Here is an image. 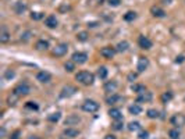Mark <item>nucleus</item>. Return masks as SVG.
<instances>
[{"label":"nucleus","mask_w":185,"mask_h":139,"mask_svg":"<svg viewBox=\"0 0 185 139\" xmlns=\"http://www.w3.org/2000/svg\"><path fill=\"white\" fill-rule=\"evenodd\" d=\"M0 132H2V138H4L6 136V128L2 127V129H0Z\"/></svg>","instance_id":"8fccbe9b"},{"label":"nucleus","mask_w":185,"mask_h":139,"mask_svg":"<svg viewBox=\"0 0 185 139\" xmlns=\"http://www.w3.org/2000/svg\"><path fill=\"white\" fill-rule=\"evenodd\" d=\"M138 44H139V47L142 50H149V49H152V46H153V42H152L148 36L141 35L139 38H138Z\"/></svg>","instance_id":"1a4fd4ad"},{"label":"nucleus","mask_w":185,"mask_h":139,"mask_svg":"<svg viewBox=\"0 0 185 139\" xmlns=\"http://www.w3.org/2000/svg\"><path fill=\"white\" fill-rule=\"evenodd\" d=\"M88 54L85 52H75V53H73V56H71V60L74 61L75 64H85L88 61Z\"/></svg>","instance_id":"6e6552de"},{"label":"nucleus","mask_w":185,"mask_h":139,"mask_svg":"<svg viewBox=\"0 0 185 139\" xmlns=\"http://www.w3.org/2000/svg\"><path fill=\"white\" fill-rule=\"evenodd\" d=\"M27 4L24 2H17L14 3V6H13V10H14L15 14H18V15H21V14H24L27 11Z\"/></svg>","instance_id":"a211bd4d"},{"label":"nucleus","mask_w":185,"mask_h":139,"mask_svg":"<svg viewBox=\"0 0 185 139\" xmlns=\"http://www.w3.org/2000/svg\"><path fill=\"white\" fill-rule=\"evenodd\" d=\"M120 102H123V96H120L118 93H113L111 96H109L106 99L107 104H116V103H120Z\"/></svg>","instance_id":"5701e85b"},{"label":"nucleus","mask_w":185,"mask_h":139,"mask_svg":"<svg viewBox=\"0 0 185 139\" xmlns=\"http://www.w3.org/2000/svg\"><path fill=\"white\" fill-rule=\"evenodd\" d=\"M79 122H81V117L77 116V114H70V116H67L64 124L68 125V127H71V125H78Z\"/></svg>","instance_id":"2eb2a0df"},{"label":"nucleus","mask_w":185,"mask_h":139,"mask_svg":"<svg viewBox=\"0 0 185 139\" xmlns=\"http://www.w3.org/2000/svg\"><path fill=\"white\" fill-rule=\"evenodd\" d=\"M36 79L40 83H49L52 81V74L49 71H39L36 74Z\"/></svg>","instance_id":"ddd939ff"},{"label":"nucleus","mask_w":185,"mask_h":139,"mask_svg":"<svg viewBox=\"0 0 185 139\" xmlns=\"http://www.w3.org/2000/svg\"><path fill=\"white\" fill-rule=\"evenodd\" d=\"M116 53H117V49L113 46H104L100 49V56L103 58H107V60H111L116 56Z\"/></svg>","instance_id":"0eeeda50"},{"label":"nucleus","mask_w":185,"mask_h":139,"mask_svg":"<svg viewBox=\"0 0 185 139\" xmlns=\"http://www.w3.org/2000/svg\"><path fill=\"white\" fill-rule=\"evenodd\" d=\"M20 136H21V131L17 129V131H14L13 133H10V138L9 139H20Z\"/></svg>","instance_id":"a19ab883"},{"label":"nucleus","mask_w":185,"mask_h":139,"mask_svg":"<svg viewBox=\"0 0 185 139\" xmlns=\"http://www.w3.org/2000/svg\"><path fill=\"white\" fill-rule=\"evenodd\" d=\"M31 18L34 19V21H40V19L45 18V13H42V11H32Z\"/></svg>","instance_id":"473e14b6"},{"label":"nucleus","mask_w":185,"mask_h":139,"mask_svg":"<svg viewBox=\"0 0 185 139\" xmlns=\"http://www.w3.org/2000/svg\"><path fill=\"white\" fill-rule=\"evenodd\" d=\"M149 64H150V61H149L148 57H145V56L139 57L138 58V64H137V71L138 72H145L146 70L149 68Z\"/></svg>","instance_id":"9d476101"},{"label":"nucleus","mask_w":185,"mask_h":139,"mask_svg":"<svg viewBox=\"0 0 185 139\" xmlns=\"http://www.w3.org/2000/svg\"><path fill=\"white\" fill-rule=\"evenodd\" d=\"M77 92H78V89H77L75 86H73V85H65V86H63L61 91H60V97H61V99H67V97L74 96Z\"/></svg>","instance_id":"39448f33"},{"label":"nucleus","mask_w":185,"mask_h":139,"mask_svg":"<svg viewBox=\"0 0 185 139\" xmlns=\"http://www.w3.org/2000/svg\"><path fill=\"white\" fill-rule=\"evenodd\" d=\"M67 52H68V44L67 43H59L53 47L52 54H53L54 57H63V56L67 54Z\"/></svg>","instance_id":"20e7f679"},{"label":"nucleus","mask_w":185,"mask_h":139,"mask_svg":"<svg viewBox=\"0 0 185 139\" xmlns=\"http://www.w3.org/2000/svg\"><path fill=\"white\" fill-rule=\"evenodd\" d=\"M135 79H137V74H134V72L128 74V81H129V82H134Z\"/></svg>","instance_id":"c03bdc74"},{"label":"nucleus","mask_w":185,"mask_h":139,"mask_svg":"<svg viewBox=\"0 0 185 139\" xmlns=\"http://www.w3.org/2000/svg\"><path fill=\"white\" fill-rule=\"evenodd\" d=\"M99 108H100L99 103L93 99H86L84 103H82V110L86 111V113H96Z\"/></svg>","instance_id":"7ed1b4c3"},{"label":"nucleus","mask_w":185,"mask_h":139,"mask_svg":"<svg viewBox=\"0 0 185 139\" xmlns=\"http://www.w3.org/2000/svg\"><path fill=\"white\" fill-rule=\"evenodd\" d=\"M123 127H124L123 120H114V122H113V125H111V128L114 131H121L123 129Z\"/></svg>","instance_id":"c9c22d12"},{"label":"nucleus","mask_w":185,"mask_h":139,"mask_svg":"<svg viewBox=\"0 0 185 139\" xmlns=\"http://www.w3.org/2000/svg\"><path fill=\"white\" fill-rule=\"evenodd\" d=\"M75 79L78 81L81 85L90 86V85H93V82H95V75L89 71H79L75 74Z\"/></svg>","instance_id":"f257e3e1"},{"label":"nucleus","mask_w":185,"mask_h":139,"mask_svg":"<svg viewBox=\"0 0 185 139\" xmlns=\"http://www.w3.org/2000/svg\"><path fill=\"white\" fill-rule=\"evenodd\" d=\"M110 7H118L121 4V0H107Z\"/></svg>","instance_id":"ea45409f"},{"label":"nucleus","mask_w":185,"mask_h":139,"mask_svg":"<svg viewBox=\"0 0 185 139\" xmlns=\"http://www.w3.org/2000/svg\"><path fill=\"white\" fill-rule=\"evenodd\" d=\"M79 129H77V128H73V127H67L64 131H63V138H75V136H78L79 135Z\"/></svg>","instance_id":"4468645a"},{"label":"nucleus","mask_w":185,"mask_h":139,"mask_svg":"<svg viewBox=\"0 0 185 139\" xmlns=\"http://www.w3.org/2000/svg\"><path fill=\"white\" fill-rule=\"evenodd\" d=\"M45 25L49 28V29H54V28L59 27V19L56 18V15L50 14V15H48L45 18Z\"/></svg>","instance_id":"f8f14e48"},{"label":"nucleus","mask_w":185,"mask_h":139,"mask_svg":"<svg viewBox=\"0 0 185 139\" xmlns=\"http://www.w3.org/2000/svg\"><path fill=\"white\" fill-rule=\"evenodd\" d=\"M131 89H132V92H135V93H138V95L143 93V92L146 91L145 85H141V83H134V85L131 86Z\"/></svg>","instance_id":"c756f323"},{"label":"nucleus","mask_w":185,"mask_h":139,"mask_svg":"<svg viewBox=\"0 0 185 139\" xmlns=\"http://www.w3.org/2000/svg\"><path fill=\"white\" fill-rule=\"evenodd\" d=\"M117 88H118V83L116 82V81H107L103 86L104 92H109V93H114Z\"/></svg>","instance_id":"6ab92c4d"},{"label":"nucleus","mask_w":185,"mask_h":139,"mask_svg":"<svg viewBox=\"0 0 185 139\" xmlns=\"http://www.w3.org/2000/svg\"><path fill=\"white\" fill-rule=\"evenodd\" d=\"M184 61H185V56H177V57H175V63H179V64H181V63H184Z\"/></svg>","instance_id":"37998d69"},{"label":"nucleus","mask_w":185,"mask_h":139,"mask_svg":"<svg viewBox=\"0 0 185 139\" xmlns=\"http://www.w3.org/2000/svg\"><path fill=\"white\" fill-rule=\"evenodd\" d=\"M103 139H117V138H116V135H113V133H107Z\"/></svg>","instance_id":"49530a36"},{"label":"nucleus","mask_w":185,"mask_h":139,"mask_svg":"<svg viewBox=\"0 0 185 139\" xmlns=\"http://www.w3.org/2000/svg\"><path fill=\"white\" fill-rule=\"evenodd\" d=\"M168 136H170V139H179L181 138V132H179L178 128H173V129L168 131Z\"/></svg>","instance_id":"2f4dec72"},{"label":"nucleus","mask_w":185,"mask_h":139,"mask_svg":"<svg viewBox=\"0 0 185 139\" xmlns=\"http://www.w3.org/2000/svg\"><path fill=\"white\" fill-rule=\"evenodd\" d=\"M64 70L67 72H73L74 70H75V63H74L73 60H70V61H67V63L64 64Z\"/></svg>","instance_id":"e433bc0d"},{"label":"nucleus","mask_w":185,"mask_h":139,"mask_svg":"<svg viewBox=\"0 0 185 139\" xmlns=\"http://www.w3.org/2000/svg\"><path fill=\"white\" fill-rule=\"evenodd\" d=\"M18 99H20V96H17L14 92H11V93L7 96V103H9V106H15L18 102Z\"/></svg>","instance_id":"bb28decb"},{"label":"nucleus","mask_w":185,"mask_h":139,"mask_svg":"<svg viewBox=\"0 0 185 139\" xmlns=\"http://www.w3.org/2000/svg\"><path fill=\"white\" fill-rule=\"evenodd\" d=\"M109 116L111 117L113 120H123V111L117 107H111L109 110Z\"/></svg>","instance_id":"412c9836"},{"label":"nucleus","mask_w":185,"mask_h":139,"mask_svg":"<svg viewBox=\"0 0 185 139\" xmlns=\"http://www.w3.org/2000/svg\"><path fill=\"white\" fill-rule=\"evenodd\" d=\"M128 129L131 131V132H137V131L141 129V122L138 121H131L128 124Z\"/></svg>","instance_id":"72a5a7b5"},{"label":"nucleus","mask_w":185,"mask_h":139,"mask_svg":"<svg viewBox=\"0 0 185 139\" xmlns=\"http://www.w3.org/2000/svg\"><path fill=\"white\" fill-rule=\"evenodd\" d=\"M49 47H50V44H49V42L45 40V39H39V40L35 42V49H36L38 52H46Z\"/></svg>","instance_id":"dca6fc26"},{"label":"nucleus","mask_w":185,"mask_h":139,"mask_svg":"<svg viewBox=\"0 0 185 139\" xmlns=\"http://www.w3.org/2000/svg\"><path fill=\"white\" fill-rule=\"evenodd\" d=\"M137 17H138V13H137V11L129 10V11H127V13L124 14V21L132 22V21H135V19H137Z\"/></svg>","instance_id":"393cba45"},{"label":"nucleus","mask_w":185,"mask_h":139,"mask_svg":"<svg viewBox=\"0 0 185 139\" xmlns=\"http://www.w3.org/2000/svg\"><path fill=\"white\" fill-rule=\"evenodd\" d=\"M146 116L153 120V118H159L160 114H159V110H156V108H149V110L146 111Z\"/></svg>","instance_id":"f704fd0d"},{"label":"nucleus","mask_w":185,"mask_h":139,"mask_svg":"<svg viewBox=\"0 0 185 139\" xmlns=\"http://www.w3.org/2000/svg\"><path fill=\"white\" fill-rule=\"evenodd\" d=\"M13 92H14L17 96H20V97H23V96H27V95H29L31 93V86H29V83L28 82H20L17 86H15L14 89H13Z\"/></svg>","instance_id":"f03ea898"},{"label":"nucleus","mask_w":185,"mask_h":139,"mask_svg":"<svg viewBox=\"0 0 185 139\" xmlns=\"http://www.w3.org/2000/svg\"><path fill=\"white\" fill-rule=\"evenodd\" d=\"M70 8H71L70 6H67V7H65V6H61V7H60L59 10H60V11H61V13H63V11H64V10H70Z\"/></svg>","instance_id":"09e8293b"},{"label":"nucleus","mask_w":185,"mask_h":139,"mask_svg":"<svg viewBox=\"0 0 185 139\" xmlns=\"http://www.w3.org/2000/svg\"><path fill=\"white\" fill-rule=\"evenodd\" d=\"M29 35H31V32H25V33H24V35H21V39H23L24 42H25V40H28V39H29Z\"/></svg>","instance_id":"a18cd8bd"},{"label":"nucleus","mask_w":185,"mask_h":139,"mask_svg":"<svg viewBox=\"0 0 185 139\" xmlns=\"http://www.w3.org/2000/svg\"><path fill=\"white\" fill-rule=\"evenodd\" d=\"M128 111L132 116H139V114L142 113V107H141V104H138V103H134V104H131L128 107Z\"/></svg>","instance_id":"b1692460"},{"label":"nucleus","mask_w":185,"mask_h":139,"mask_svg":"<svg viewBox=\"0 0 185 139\" xmlns=\"http://www.w3.org/2000/svg\"><path fill=\"white\" fill-rule=\"evenodd\" d=\"M173 97H174V93L171 91L163 92L162 96H160V102H162L163 104H167V103H170L171 100H173Z\"/></svg>","instance_id":"4be33fe9"},{"label":"nucleus","mask_w":185,"mask_h":139,"mask_svg":"<svg viewBox=\"0 0 185 139\" xmlns=\"http://www.w3.org/2000/svg\"><path fill=\"white\" fill-rule=\"evenodd\" d=\"M170 122H171V125H174V128L185 127V116L184 114H181V113L174 114V116L170 118Z\"/></svg>","instance_id":"423d86ee"},{"label":"nucleus","mask_w":185,"mask_h":139,"mask_svg":"<svg viewBox=\"0 0 185 139\" xmlns=\"http://www.w3.org/2000/svg\"><path fill=\"white\" fill-rule=\"evenodd\" d=\"M107 75H109V70H107L104 65L99 67V68H98V77L100 78V79H106Z\"/></svg>","instance_id":"cd10ccee"},{"label":"nucleus","mask_w":185,"mask_h":139,"mask_svg":"<svg viewBox=\"0 0 185 139\" xmlns=\"http://www.w3.org/2000/svg\"><path fill=\"white\" fill-rule=\"evenodd\" d=\"M152 99H153V93L149 91H145L143 93L137 96V103H150Z\"/></svg>","instance_id":"9b49d317"},{"label":"nucleus","mask_w":185,"mask_h":139,"mask_svg":"<svg viewBox=\"0 0 185 139\" xmlns=\"http://www.w3.org/2000/svg\"><path fill=\"white\" fill-rule=\"evenodd\" d=\"M89 39V33L86 31H81V32L77 33V40L78 42H86Z\"/></svg>","instance_id":"7c9ffc66"},{"label":"nucleus","mask_w":185,"mask_h":139,"mask_svg":"<svg viewBox=\"0 0 185 139\" xmlns=\"http://www.w3.org/2000/svg\"><path fill=\"white\" fill-rule=\"evenodd\" d=\"M98 22H88V27H89V28H96V27H98Z\"/></svg>","instance_id":"de8ad7c7"},{"label":"nucleus","mask_w":185,"mask_h":139,"mask_svg":"<svg viewBox=\"0 0 185 139\" xmlns=\"http://www.w3.org/2000/svg\"><path fill=\"white\" fill-rule=\"evenodd\" d=\"M25 108H28V110H35V111H36L38 108H39V104H38L36 102H32V100H31V102H27V103H25Z\"/></svg>","instance_id":"58836bf2"},{"label":"nucleus","mask_w":185,"mask_h":139,"mask_svg":"<svg viewBox=\"0 0 185 139\" xmlns=\"http://www.w3.org/2000/svg\"><path fill=\"white\" fill-rule=\"evenodd\" d=\"M150 14L153 17H156V18H164L166 17V11L163 10L162 7H159V6H153V7H150Z\"/></svg>","instance_id":"f3484780"},{"label":"nucleus","mask_w":185,"mask_h":139,"mask_svg":"<svg viewBox=\"0 0 185 139\" xmlns=\"http://www.w3.org/2000/svg\"><path fill=\"white\" fill-rule=\"evenodd\" d=\"M60 118H61V113H60V111H56V113H52L48 116L49 122H59Z\"/></svg>","instance_id":"c85d7f7f"},{"label":"nucleus","mask_w":185,"mask_h":139,"mask_svg":"<svg viewBox=\"0 0 185 139\" xmlns=\"http://www.w3.org/2000/svg\"><path fill=\"white\" fill-rule=\"evenodd\" d=\"M139 139H149V132L148 131H141L139 135H138Z\"/></svg>","instance_id":"79ce46f5"},{"label":"nucleus","mask_w":185,"mask_h":139,"mask_svg":"<svg viewBox=\"0 0 185 139\" xmlns=\"http://www.w3.org/2000/svg\"><path fill=\"white\" fill-rule=\"evenodd\" d=\"M11 39V35L7 31L6 27H2V31H0V43H7V42Z\"/></svg>","instance_id":"aec40b11"},{"label":"nucleus","mask_w":185,"mask_h":139,"mask_svg":"<svg viewBox=\"0 0 185 139\" xmlns=\"http://www.w3.org/2000/svg\"><path fill=\"white\" fill-rule=\"evenodd\" d=\"M3 77H4V79L6 81H11L13 78L15 77V71L14 70H6V72H4Z\"/></svg>","instance_id":"4c0bfd02"},{"label":"nucleus","mask_w":185,"mask_h":139,"mask_svg":"<svg viewBox=\"0 0 185 139\" xmlns=\"http://www.w3.org/2000/svg\"><path fill=\"white\" fill-rule=\"evenodd\" d=\"M128 47H129L128 42H127V40H121V42H118V43H117L116 49H117V52L124 53V52H127V50H128Z\"/></svg>","instance_id":"a878e982"}]
</instances>
